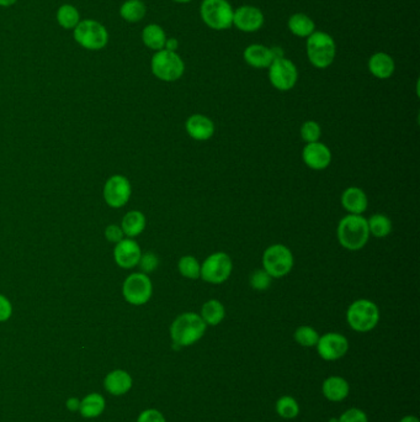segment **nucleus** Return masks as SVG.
<instances>
[{
	"label": "nucleus",
	"mask_w": 420,
	"mask_h": 422,
	"mask_svg": "<svg viewBox=\"0 0 420 422\" xmlns=\"http://www.w3.org/2000/svg\"><path fill=\"white\" fill-rule=\"evenodd\" d=\"M121 229L123 234L131 237H136L142 234L145 229V216L140 211L133 210L127 212L123 216L121 222Z\"/></svg>",
	"instance_id": "25"
},
{
	"label": "nucleus",
	"mask_w": 420,
	"mask_h": 422,
	"mask_svg": "<svg viewBox=\"0 0 420 422\" xmlns=\"http://www.w3.org/2000/svg\"><path fill=\"white\" fill-rule=\"evenodd\" d=\"M200 14L202 21L217 31L227 30L233 25L234 10L227 0H204Z\"/></svg>",
	"instance_id": "5"
},
{
	"label": "nucleus",
	"mask_w": 420,
	"mask_h": 422,
	"mask_svg": "<svg viewBox=\"0 0 420 422\" xmlns=\"http://www.w3.org/2000/svg\"><path fill=\"white\" fill-rule=\"evenodd\" d=\"M339 244L348 251H359L369 242L368 219L363 215H346L339 221L336 229Z\"/></svg>",
	"instance_id": "2"
},
{
	"label": "nucleus",
	"mask_w": 420,
	"mask_h": 422,
	"mask_svg": "<svg viewBox=\"0 0 420 422\" xmlns=\"http://www.w3.org/2000/svg\"><path fill=\"white\" fill-rule=\"evenodd\" d=\"M336 55V43L329 33L314 31L307 38V56L316 68L324 70L331 66Z\"/></svg>",
	"instance_id": "4"
},
{
	"label": "nucleus",
	"mask_w": 420,
	"mask_h": 422,
	"mask_svg": "<svg viewBox=\"0 0 420 422\" xmlns=\"http://www.w3.org/2000/svg\"><path fill=\"white\" fill-rule=\"evenodd\" d=\"M57 21L63 28H74L80 23L79 11L73 5H62L57 11Z\"/></svg>",
	"instance_id": "31"
},
{
	"label": "nucleus",
	"mask_w": 420,
	"mask_h": 422,
	"mask_svg": "<svg viewBox=\"0 0 420 422\" xmlns=\"http://www.w3.org/2000/svg\"><path fill=\"white\" fill-rule=\"evenodd\" d=\"M338 422H369V418L361 409L351 408L341 413Z\"/></svg>",
	"instance_id": "37"
},
{
	"label": "nucleus",
	"mask_w": 420,
	"mask_h": 422,
	"mask_svg": "<svg viewBox=\"0 0 420 422\" xmlns=\"http://www.w3.org/2000/svg\"><path fill=\"white\" fill-rule=\"evenodd\" d=\"M147 9L143 1L140 0H127L122 4L120 15L127 23H138L145 18Z\"/></svg>",
	"instance_id": "27"
},
{
	"label": "nucleus",
	"mask_w": 420,
	"mask_h": 422,
	"mask_svg": "<svg viewBox=\"0 0 420 422\" xmlns=\"http://www.w3.org/2000/svg\"><path fill=\"white\" fill-rule=\"evenodd\" d=\"M399 422H419V418H416V416H413V415H407L404 418H401V421Z\"/></svg>",
	"instance_id": "44"
},
{
	"label": "nucleus",
	"mask_w": 420,
	"mask_h": 422,
	"mask_svg": "<svg viewBox=\"0 0 420 422\" xmlns=\"http://www.w3.org/2000/svg\"><path fill=\"white\" fill-rule=\"evenodd\" d=\"M206 328L207 325L200 314L184 313L179 315L170 326V337L177 348L189 347L204 337Z\"/></svg>",
	"instance_id": "1"
},
{
	"label": "nucleus",
	"mask_w": 420,
	"mask_h": 422,
	"mask_svg": "<svg viewBox=\"0 0 420 422\" xmlns=\"http://www.w3.org/2000/svg\"><path fill=\"white\" fill-rule=\"evenodd\" d=\"M269 80L274 88L287 92L294 88L299 80V70L294 63L285 58H276L269 66Z\"/></svg>",
	"instance_id": "10"
},
{
	"label": "nucleus",
	"mask_w": 420,
	"mask_h": 422,
	"mask_svg": "<svg viewBox=\"0 0 420 422\" xmlns=\"http://www.w3.org/2000/svg\"><path fill=\"white\" fill-rule=\"evenodd\" d=\"M74 38L87 50L98 51L108 45L109 33L103 23L95 20H80L74 28Z\"/></svg>",
	"instance_id": "8"
},
{
	"label": "nucleus",
	"mask_w": 420,
	"mask_h": 422,
	"mask_svg": "<svg viewBox=\"0 0 420 422\" xmlns=\"http://www.w3.org/2000/svg\"><path fill=\"white\" fill-rule=\"evenodd\" d=\"M321 136H322V129L318 122L309 120V121L304 122V125L301 126V137L306 144L318 142Z\"/></svg>",
	"instance_id": "35"
},
{
	"label": "nucleus",
	"mask_w": 420,
	"mask_h": 422,
	"mask_svg": "<svg viewBox=\"0 0 420 422\" xmlns=\"http://www.w3.org/2000/svg\"><path fill=\"white\" fill-rule=\"evenodd\" d=\"M175 3H180V4H187V3H190L192 0H173Z\"/></svg>",
	"instance_id": "46"
},
{
	"label": "nucleus",
	"mask_w": 420,
	"mask_h": 422,
	"mask_svg": "<svg viewBox=\"0 0 420 422\" xmlns=\"http://www.w3.org/2000/svg\"><path fill=\"white\" fill-rule=\"evenodd\" d=\"M122 293L130 304L143 305L152 298L153 284L145 273H132L123 283Z\"/></svg>",
	"instance_id": "11"
},
{
	"label": "nucleus",
	"mask_w": 420,
	"mask_h": 422,
	"mask_svg": "<svg viewBox=\"0 0 420 422\" xmlns=\"http://www.w3.org/2000/svg\"><path fill=\"white\" fill-rule=\"evenodd\" d=\"M369 70L371 75L378 80H388L394 73L396 65L389 55L385 52H377L370 58Z\"/></svg>",
	"instance_id": "20"
},
{
	"label": "nucleus",
	"mask_w": 420,
	"mask_h": 422,
	"mask_svg": "<svg viewBox=\"0 0 420 422\" xmlns=\"http://www.w3.org/2000/svg\"><path fill=\"white\" fill-rule=\"evenodd\" d=\"M200 316L207 326H217L226 318V309L220 301L210 299L202 305Z\"/></svg>",
	"instance_id": "23"
},
{
	"label": "nucleus",
	"mask_w": 420,
	"mask_h": 422,
	"mask_svg": "<svg viewBox=\"0 0 420 422\" xmlns=\"http://www.w3.org/2000/svg\"><path fill=\"white\" fill-rule=\"evenodd\" d=\"M18 0H0V6H10L15 4Z\"/></svg>",
	"instance_id": "45"
},
{
	"label": "nucleus",
	"mask_w": 420,
	"mask_h": 422,
	"mask_svg": "<svg viewBox=\"0 0 420 422\" xmlns=\"http://www.w3.org/2000/svg\"><path fill=\"white\" fill-rule=\"evenodd\" d=\"M142 40L145 46L153 50V51H162L165 46L167 41V35L164 33L163 28H160L157 23H150L147 25L143 31H142Z\"/></svg>",
	"instance_id": "24"
},
{
	"label": "nucleus",
	"mask_w": 420,
	"mask_h": 422,
	"mask_svg": "<svg viewBox=\"0 0 420 422\" xmlns=\"http://www.w3.org/2000/svg\"><path fill=\"white\" fill-rule=\"evenodd\" d=\"M316 347L318 355L324 361H338L349 351V341L341 333L328 332L319 336Z\"/></svg>",
	"instance_id": "12"
},
{
	"label": "nucleus",
	"mask_w": 420,
	"mask_h": 422,
	"mask_svg": "<svg viewBox=\"0 0 420 422\" xmlns=\"http://www.w3.org/2000/svg\"><path fill=\"white\" fill-rule=\"evenodd\" d=\"M114 256L117 266L130 269L136 267L140 262L142 251H140V244H137L135 239H123L116 244Z\"/></svg>",
	"instance_id": "16"
},
{
	"label": "nucleus",
	"mask_w": 420,
	"mask_h": 422,
	"mask_svg": "<svg viewBox=\"0 0 420 422\" xmlns=\"http://www.w3.org/2000/svg\"><path fill=\"white\" fill-rule=\"evenodd\" d=\"M289 28L291 33L299 36V38H309V35L314 33V21H313L309 15L294 14L289 19Z\"/></svg>",
	"instance_id": "26"
},
{
	"label": "nucleus",
	"mask_w": 420,
	"mask_h": 422,
	"mask_svg": "<svg viewBox=\"0 0 420 422\" xmlns=\"http://www.w3.org/2000/svg\"><path fill=\"white\" fill-rule=\"evenodd\" d=\"M370 234H374L377 239L387 237L392 232V221L383 214H375L368 220Z\"/></svg>",
	"instance_id": "29"
},
{
	"label": "nucleus",
	"mask_w": 420,
	"mask_h": 422,
	"mask_svg": "<svg viewBox=\"0 0 420 422\" xmlns=\"http://www.w3.org/2000/svg\"><path fill=\"white\" fill-rule=\"evenodd\" d=\"M276 413L280 418H286V420L297 418L299 413V405L297 400L289 395L281 396L276 401Z\"/></svg>",
	"instance_id": "30"
},
{
	"label": "nucleus",
	"mask_w": 420,
	"mask_h": 422,
	"mask_svg": "<svg viewBox=\"0 0 420 422\" xmlns=\"http://www.w3.org/2000/svg\"><path fill=\"white\" fill-rule=\"evenodd\" d=\"M329 422H338V418H333L329 420Z\"/></svg>",
	"instance_id": "47"
},
{
	"label": "nucleus",
	"mask_w": 420,
	"mask_h": 422,
	"mask_svg": "<svg viewBox=\"0 0 420 422\" xmlns=\"http://www.w3.org/2000/svg\"><path fill=\"white\" fill-rule=\"evenodd\" d=\"M270 50L271 53H272V57H274V60L284 57V51L281 50L280 47H271Z\"/></svg>",
	"instance_id": "43"
},
{
	"label": "nucleus",
	"mask_w": 420,
	"mask_h": 422,
	"mask_svg": "<svg viewBox=\"0 0 420 422\" xmlns=\"http://www.w3.org/2000/svg\"><path fill=\"white\" fill-rule=\"evenodd\" d=\"M11 314H13V305L8 298L0 294V323L9 320Z\"/></svg>",
	"instance_id": "40"
},
{
	"label": "nucleus",
	"mask_w": 420,
	"mask_h": 422,
	"mask_svg": "<svg viewBox=\"0 0 420 422\" xmlns=\"http://www.w3.org/2000/svg\"><path fill=\"white\" fill-rule=\"evenodd\" d=\"M341 205L351 215H361L369 207V199L361 188L350 187L341 194Z\"/></svg>",
	"instance_id": "18"
},
{
	"label": "nucleus",
	"mask_w": 420,
	"mask_h": 422,
	"mask_svg": "<svg viewBox=\"0 0 420 422\" xmlns=\"http://www.w3.org/2000/svg\"><path fill=\"white\" fill-rule=\"evenodd\" d=\"M380 309L374 301L358 299L351 303L346 311V321L356 332H370L378 325Z\"/></svg>",
	"instance_id": "3"
},
{
	"label": "nucleus",
	"mask_w": 420,
	"mask_h": 422,
	"mask_svg": "<svg viewBox=\"0 0 420 422\" xmlns=\"http://www.w3.org/2000/svg\"><path fill=\"white\" fill-rule=\"evenodd\" d=\"M302 158L307 167L313 171H323L332 163V151L322 142H312L304 146Z\"/></svg>",
	"instance_id": "14"
},
{
	"label": "nucleus",
	"mask_w": 420,
	"mask_h": 422,
	"mask_svg": "<svg viewBox=\"0 0 420 422\" xmlns=\"http://www.w3.org/2000/svg\"><path fill=\"white\" fill-rule=\"evenodd\" d=\"M294 254L289 247L284 244H272L264 251L262 254V269L272 278H282L287 276L294 268Z\"/></svg>",
	"instance_id": "6"
},
{
	"label": "nucleus",
	"mask_w": 420,
	"mask_h": 422,
	"mask_svg": "<svg viewBox=\"0 0 420 422\" xmlns=\"http://www.w3.org/2000/svg\"><path fill=\"white\" fill-rule=\"evenodd\" d=\"M137 422H167V420L164 418L163 413L158 411V410L148 409V410H145L143 413H140Z\"/></svg>",
	"instance_id": "38"
},
{
	"label": "nucleus",
	"mask_w": 420,
	"mask_h": 422,
	"mask_svg": "<svg viewBox=\"0 0 420 422\" xmlns=\"http://www.w3.org/2000/svg\"><path fill=\"white\" fill-rule=\"evenodd\" d=\"M104 409H105V400L101 395L96 393L85 396L79 406L80 413L84 418H96L103 413Z\"/></svg>",
	"instance_id": "28"
},
{
	"label": "nucleus",
	"mask_w": 420,
	"mask_h": 422,
	"mask_svg": "<svg viewBox=\"0 0 420 422\" xmlns=\"http://www.w3.org/2000/svg\"><path fill=\"white\" fill-rule=\"evenodd\" d=\"M80 406V401L78 399L72 398L67 401V408L72 410V411H75V410H78Z\"/></svg>",
	"instance_id": "42"
},
{
	"label": "nucleus",
	"mask_w": 420,
	"mask_h": 422,
	"mask_svg": "<svg viewBox=\"0 0 420 422\" xmlns=\"http://www.w3.org/2000/svg\"><path fill=\"white\" fill-rule=\"evenodd\" d=\"M177 269L182 277L187 279H199L201 274V264L194 256H184L179 259Z\"/></svg>",
	"instance_id": "32"
},
{
	"label": "nucleus",
	"mask_w": 420,
	"mask_h": 422,
	"mask_svg": "<svg viewBox=\"0 0 420 422\" xmlns=\"http://www.w3.org/2000/svg\"><path fill=\"white\" fill-rule=\"evenodd\" d=\"M322 393L324 398L329 401L339 403L349 396L350 385L346 382V379L341 378L339 375H332L324 380L322 385Z\"/></svg>",
	"instance_id": "19"
},
{
	"label": "nucleus",
	"mask_w": 420,
	"mask_h": 422,
	"mask_svg": "<svg viewBox=\"0 0 420 422\" xmlns=\"http://www.w3.org/2000/svg\"><path fill=\"white\" fill-rule=\"evenodd\" d=\"M233 272L232 258L224 252H215L201 264V279L210 284H222Z\"/></svg>",
	"instance_id": "9"
},
{
	"label": "nucleus",
	"mask_w": 420,
	"mask_h": 422,
	"mask_svg": "<svg viewBox=\"0 0 420 422\" xmlns=\"http://www.w3.org/2000/svg\"><path fill=\"white\" fill-rule=\"evenodd\" d=\"M132 378L125 371H114L105 378V389L112 395L126 394L131 389Z\"/></svg>",
	"instance_id": "22"
},
{
	"label": "nucleus",
	"mask_w": 420,
	"mask_h": 422,
	"mask_svg": "<svg viewBox=\"0 0 420 422\" xmlns=\"http://www.w3.org/2000/svg\"><path fill=\"white\" fill-rule=\"evenodd\" d=\"M150 68L153 75L163 82H175L180 80L185 72V65L182 57L179 56L177 52L167 50L158 51L152 57Z\"/></svg>",
	"instance_id": "7"
},
{
	"label": "nucleus",
	"mask_w": 420,
	"mask_h": 422,
	"mask_svg": "<svg viewBox=\"0 0 420 422\" xmlns=\"http://www.w3.org/2000/svg\"><path fill=\"white\" fill-rule=\"evenodd\" d=\"M177 47H179V43H177V38H167V41H165V46H164V50H167V51L175 52L177 51Z\"/></svg>",
	"instance_id": "41"
},
{
	"label": "nucleus",
	"mask_w": 420,
	"mask_h": 422,
	"mask_svg": "<svg viewBox=\"0 0 420 422\" xmlns=\"http://www.w3.org/2000/svg\"><path fill=\"white\" fill-rule=\"evenodd\" d=\"M264 23L262 11L250 5H244L234 10L233 25L243 33H255Z\"/></svg>",
	"instance_id": "15"
},
{
	"label": "nucleus",
	"mask_w": 420,
	"mask_h": 422,
	"mask_svg": "<svg viewBox=\"0 0 420 422\" xmlns=\"http://www.w3.org/2000/svg\"><path fill=\"white\" fill-rule=\"evenodd\" d=\"M271 281H272V277L264 269H257L249 278V284L253 289L258 291H267L270 288Z\"/></svg>",
	"instance_id": "34"
},
{
	"label": "nucleus",
	"mask_w": 420,
	"mask_h": 422,
	"mask_svg": "<svg viewBox=\"0 0 420 422\" xmlns=\"http://www.w3.org/2000/svg\"><path fill=\"white\" fill-rule=\"evenodd\" d=\"M189 136L197 141L210 140L211 137L215 134V124L211 120L210 117L201 115V114H194L189 117L185 124Z\"/></svg>",
	"instance_id": "17"
},
{
	"label": "nucleus",
	"mask_w": 420,
	"mask_h": 422,
	"mask_svg": "<svg viewBox=\"0 0 420 422\" xmlns=\"http://www.w3.org/2000/svg\"><path fill=\"white\" fill-rule=\"evenodd\" d=\"M132 188L130 180L123 175H112L104 188L105 202L111 207H122L126 205L131 198Z\"/></svg>",
	"instance_id": "13"
},
{
	"label": "nucleus",
	"mask_w": 420,
	"mask_h": 422,
	"mask_svg": "<svg viewBox=\"0 0 420 422\" xmlns=\"http://www.w3.org/2000/svg\"><path fill=\"white\" fill-rule=\"evenodd\" d=\"M105 236H106V239L110 241V242H114V244H118L120 241L123 239V231H122L121 227L117 225H110L106 227V230H105Z\"/></svg>",
	"instance_id": "39"
},
{
	"label": "nucleus",
	"mask_w": 420,
	"mask_h": 422,
	"mask_svg": "<svg viewBox=\"0 0 420 422\" xmlns=\"http://www.w3.org/2000/svg\"><path fill=\"white\" fill-rule=\"evenodd\" d=\"M243 56L248 65L254 67V68H269L274 61L270 48L262 46V45H258V43L248 46L244 51Z\"/></svg>",
	"instance_id": "21"
},
{
	"label": "nucleus",
	"mask_w": 420,
	"mask_h": 422,
	"mask_svg": "<svg viewBox=\"0 0 420 422\" xmlns=\"http://www.w3.org/2000/svg\"><path fill=\"white\" fill-rule=\"evenodd\" d=\"M294 337V341L302 347H316L318 340H319V333L312 326L304 325V326L296 328Z\"/></svg>",
	"instance_id": "33"
},
{
	"label": "nucleus",
	"mask_w": 420,
	"mask_h": 422,
	"mask_svg": "<svg viewBox=\"0 0 420 422\" xmlns=\"http://www.w3.org/2000/svg\"><path fill=\"white\" fill-rule=\"evenodd\" d=\"M159 259L155 254L152 252H147V254H142L140 258V262L137 266H140V271L145 274L155 272L157 267H158Z\"/></svg>",
	"instance_id": "36"
}]
</instances>
